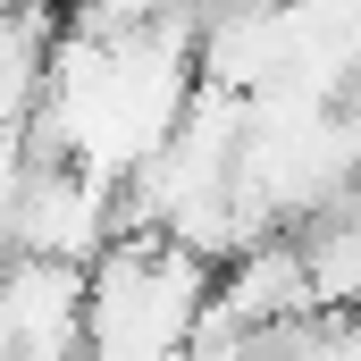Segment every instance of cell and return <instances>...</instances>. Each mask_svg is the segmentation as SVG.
<instances>
[{"label":"cell","instance_id":"6da1fadb","mask_svg":"<svg viewBox=\"0 0 361 361\" xmlns=\"http://www.w3.org/2000/svg\"><path fill=\"white\" fill-rule=\"evenodd\" d=\"M219 261H202L169 227H118L85 261V353L101 361H160L193 345Z\"/></svg>","mask_w":361,"mask_h":361},{"label":"cell","instance_id":"7a4b0ae2","mask_svg":"<svg viewBox=\"0 0 361 361\" xmlns=\"http://www.w3.org/2000/svg\"><path fill=\"white\" fill-rule=\"evenodd\" d=\"M0 353H25V361L85 353V261L8 244V261H0Z\"/></svg>","mask_w":361,"mask_h":361},{"label":"cell","instance_id":"3957f363","mask_svg":"<svg viewBox=\"0 0 361 361\" xmlns=\"http://www.w3.org/2000/svg\"><path fill=\"white\" fill-rule=\"evenodd\" d=\"M0 8H59V0H0Z\"/></svg>","mask_w":361,"mask_h":361}]
</instances>
